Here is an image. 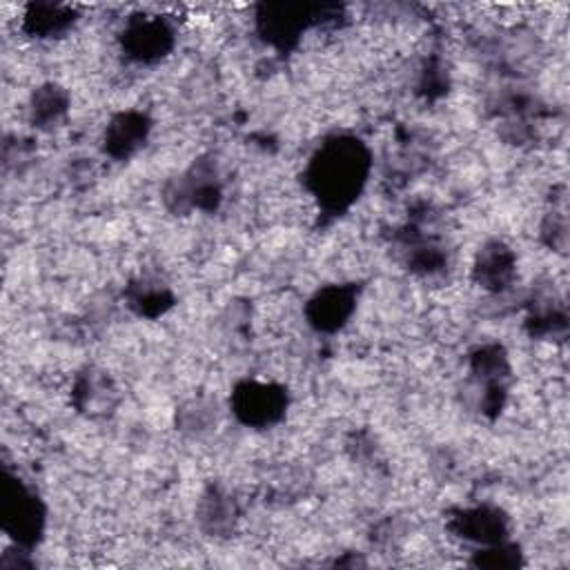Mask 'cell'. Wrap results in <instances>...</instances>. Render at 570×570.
<instances>
[{
    "label": "cell",
    "mask_w": 570,
    "mask_h": 570,
    "mask_svg": "<svg viewBox=\"0 0 570 570\" xmlns=\"http://www.w3.org/2000/svg\"><path fill=\"white\" fill-rule=\"evenodd\" d=\"M237 402H239V413H244L248 421L250 419L270 421L278 411L276 396L265 385H250L248 390H241Z\"/></svg>",
    "instance_id": "obj_2"
},
{
    "label": "cell",
    "mask_w": 570,
    "mask_h": 570,
    "mask_svg": "<svg viewBox=\"0 0 570 570\" xmlns=\"http://www.w3.org/2000/svg\"><path fill=\"white\" fill-rule=\"evenodd\" d=\"M319 188L328 199L344 201L351 192L359 188L361 181V158L359 147H351L341 143L328 152L323 161H319Z\"/></svg>",
    "instance_id": "obj_1"
}]
</instances>
